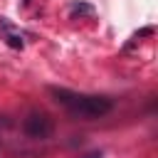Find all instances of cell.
Wrapping results in <instances>:
<instances>
[{
    "instance_id": "cell-1",
    "label": "cell",
    "mask_w": 158,
    "mask_h": 158,
    "mask_svg": "<svg viewBox=\"0 0 158 158\" xmlns=\"http://www.w3.org/2000/svg\"><path fill=\"white\" fill-rule=\"evenodd\" d=\"M49 96L64 106L69 111L72 118H81V121H94L106 116L114 109V101L109 96H94V94H77L72 89H59V86H49Z\"/></svg>"
},
{
    "instance_id": "cell-2",
    "label": "cell",
    "mask_w": 158,
    "mask_h": 158,
    "mask_svg": "<svg viewBox=\"0 0 158 158\" xmlns=\"http://www.w3.org/2000/svg\"><path fill=\"white\" fill-rule=\"evenodd\" d=\"M22 131L27 138H35V141H44L54 133V118L44 111H30L25 123H22Z\"/></svg>"
},
{
    "instance_id": "cell-3",
    "label": "cell",
    "mask_w": 158,
    "mask_h": 158,
    "mask_svg": "<svg viewBox=\"0 0 158 158\" xmlns=\"http://www.w3.org/2000/svg\"><path fill=\"white\" fill-rule=\"evenodd\" d=\"M72 15H94V7L89 2H74L72 5Z\"/></svg>"
},
{
    "instance_id": "cell-4",
    "label": "cell",
    "mask_w": 158,
    "mask_h": 158,
    "mask_svg": "<svg viewBox=\"0 0 158 158\" xmlns=\"http://www.w3.org/2000/svg\"><path fill=\"white\" fill-rule=\"evenodd\" d=\"M7 44H10L12 49H22V44H25V42H22L17 35H10V37H7Z\"/></svg>"
},
{
    "instance_id": "cell-5",
    "label": "cell",
    "mask_w": 158,
    "mask_h": 158,
    "mask_svg": "<svg viewBox=\"0 0 158 158\" xmlns=\"http://www.w3.org/2000/svg\"><path fill=\"white\" fill-rule=\"evenodd\" d=\"M153 32H156V30H153V27H143V30H138V32H136V35H133V40H141V37H151V35H153Z\"/></svg>"
},
{
    "instance_id": "cell-6",
    "label": "cell",
    "mask_w": 158,
    "mask_h": 158,
    "mask_svg": "<svg viewBox=\"0 0 158 158\" xmlns=\"http://www.w3.org/2000/svg\"><path fill=\"white\" fill-rule=\"evenodd\" d=\"M84 158H101V151H91V153H86Z\"/></svg>"
}]
</instances>
